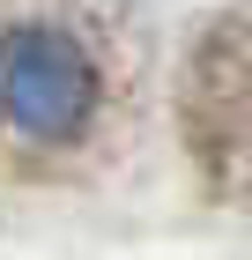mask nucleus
Instances as JSON below:
<instances>
[{
	"label": "nucleus",
	"instance_id": "nucleus-1",
	"mask_svg": "<svg viewBox=\"0 0 252 260\" xmlns=\"http://www.w3.org/2000/svg\"><path fill=\"white\" fill-rule=\"evenodd\" d=\"M0 112L30 141H75L97 112V67L67 30H8L0 38Z\"/></svg>",
	"mask_w": 252,
	"mask_h": 260
}]
</instances>
